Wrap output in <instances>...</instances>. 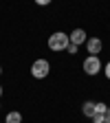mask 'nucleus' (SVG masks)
<instances>
[{
    "label": "nucleus",
    "mask_w": 110,
    "mask_h": 123,
    "mask_svg": "<svg viewBox=\"0 0 110 123\" xmlns=\"http://www.w3.org/2000/svg\"><path fill=\"white\" fill-rule=\"evenodd\" d=\"M68 44H71L68 35L62 33V31H57V33H53V35L49 37V49H51V51H66Z\"/></svg>",
    "instance_id": "nucleus-1"
},
{
    "label": "nucleus",
    "mask_w": 110,
    "mask_h": 123,
    "mask_svg": "<svg viewBox=\"0 0 110 123\" xmlns=\"http://www.w3.org/2000/svg\"><path fill=\"white\" fill-rule=\"evenodd\" d=\"M49 70H51V64L46 59H35L33 64H31V75H33L35 79H44V77L49 75Z\"/></svg>",
    "instance_id": "nucleus-2"
},
{
    "label": "nucleus",
    "mask_w": 110,
    "mask_h": 123,
    "mask_svg": "<svg viewBox=\"0 0 110 123\" xmlns=\"http://www.w3.org/2000/svg\"><path fill=\"white\" fill-rule=\"evenodd\" d=\"M99 70H101V62H99V57H97V55H88V57L84 59V73L92 77V75H97Z\"/></svg>",
    "instance_id": "nucleus-3"
},
{
    "label": "nucleus",
    "mask_w": 110,
    "mask_h": 123,
    "mask_svg": "<svg viewBox=\"0 0 110 123\" xmlns=\"http://www.w3.org/2000/svg\"><path fill=\"white\" fill-rule=\"evenodd\" d=\"M68 40H71V44H75V46H79V44H86L88 35H86V31H84V29H75L73 33L68 35Z\"/></svg>",
    "instance_id": "nucleus-4"
},
{
    "label": "nucleus",
    "mask_w": 110,
    "mask_h": 123,
    "mask_svg": "<svg viewBox=\"0 0 110 123\" xmlns=\"http://www.w3.org/2000/svg\"><path fill=\"white\" fill-rule=\"evenodd\" d=\"M86 49H88L90 55L101 53V40H99V37H90V40H86Z\"/></svg>",
    "instance_id": "nucleus-5"
},
{
    "label": "nucleus",
    "mask_w": 110,
    "mask_h": 123,
    "mask_svg": "<svg viewBox=\"0 0 110 123\" xmlns=\"http://www.w3.org/2000/svg\"><path fill=\"white\" fill-rule=\"evenodd\" d=\"M82 112H84V117L92 119V117L97 114V103H95V101H86V103L82 105Z\"/></svg>",
    "instance_id": "nucleus-6"
},
{
    "label": "nucleus",
    "mask_w": 110,
    "mask_h": 123,
    "mask_svg": "<svg viewBox=\"0 0 110 123\" xmlns=\"http://www.w3.org/2000/svg\"><path fill=\"white\" fill-rule=\"evenodd\" d=\"M5 123H22V114L13 110V112H9V114H7V119H5Z\"/></svg>",
    "instance_id": "nucleus-7"
},
{
    "label": "nucleus",
    "mask_w": 110,
    "mask_h": 123,
    "mask_svg": "<svg viewBox=\"0 0 110 123\" xmlns=\"http://www.w3.org/2000/svg\"><path fill=\"white\" fill-rule=\"evenodd\" d=\"M77 49H79V46H75V44H68V46H66V51H68L71 55H75V53H77Z\"/></svg>",
    "instance_id": "nucleus-8"
},
{
    "label": "nucleus",
    "mask_w": 110,
    "mask_h": 123,
    "mask_svg": "<svg viewBox=\"0 0 110 123\" xmlns=\"http://www.w3.org/2000/svg\"><path fill=\"white\" fill-rule=\"evenodd\" d=\"M53 0H35V5H40V7H46V5H51Z\"/></svg>",
    "instance_id": "nucleus-9"
},
{
    "label": "nucleus",
    "mask_w": 110,
    "mask_h": 123,
    "mask_svg": "<svg viewBox=\"0 0 110 123\" xmlns=\"http://www.w3.org/2000/svg\"><path fill=\"white\" fill-rule=\"evenodd\" d=\"M106 77H108V79H110V62H108V64H106Z\"/></svg>",
    "instance_id": "nucleus-10"
},
{
    "label": "nucleus",
    "mask_w": 110,
    "mask_h": 123,
    "mask_svg": "<svg viewBox=\"0 0 110 123\" xmlns=\"http://www.w3.org/2000/svg\"><path fill=\"white\" fill-rule=\"evenodd\" d=\"M104 123H110V108H108V112H106V121Z\"/></svg>",
    "instance_id": "nucleus-11"
},
{
    "label": "nucleus",
    "mask_w": 110,
    "mask_h": 123,
    "mask_svg": "<svg viewBox=\"0 0 110 123\" xmlns=\"http://www.w3.org/2000/svg\"><path fill=\"white\" fill-rule=\"evenodd\" d=\"M0 97H2V86H0Z\"/></svg>",
    "instance_id": "nucleus-12"
},
{
    "label": "nucleus",
    "mask_w": 110,
    "mask_h": 123,
    "mask_svg": "<svg viewBox=\"0 0 110 123\" xmlns=\"http://www.w3.org/2000/svg\"><path fill=\"white\" fill-rule=\"evenodd\" d=\"M0 73H2V68H0Z\"/></svg>",
    "instance_id": "nucleus-13"
},
{
    "label": "nucleus",
    "mask_w": 110,
    "mask_h": 123,
    "mask_svg": "<svg viewBox=\"0 0 110 123\" xmlns=\"http://www.w3.org/2000/svg\"><path fill=\"white\" fill-rule=\"evenodd\" d=\"M92 123H95V121H92Z\"/></svg>",
    "instance_id": "nucleus-14"
}]
</instances>
